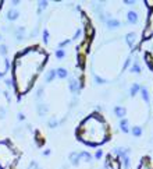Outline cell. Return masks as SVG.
<instances>
[{
  "instance_id": "1",
  "label": "cell",
  "mask_w": 153,
  "mask_h": 169,
  "mask_svg": "<svg viewBox=\"0 0 153 169\" xmlns=\"http://www.w3.org/2000/svg\"><path fill=\"white\" fill-rule=\"evenodd\" d=\"M49 55L39 46L25 48L17 53L13 63V83L20 95H24L32 88L41 74L43 66L48 62Z\"/></svg>"
},
{
  "instance_id": "2",
  "label": "cell",
  "mask_w": 153,
  "mask_h": 169,
  "mask_svg": "<svg viewBox=\"0 0 153 169\" xmlns=\"http://www.w3.org/2000/svg\"><path fill=\"white\" fill-rule=\"evenodd\" d=\"M75 136L81 143L90 147H97L110 140L111 129L103 115L99 112H93L79 123Z\"/></svg>"
},
{
  "instance_id": "3",
  "label": "cell",
  "mask_w": 153,
  "mask_h": 169,
  "mask_svg": "<svg viewBox=\"0 0 153 169\" xmlns=\"http://www.w3.org/2000/svg\"><path fill=\"white\" fill-rule=\"evenodd\" d=\"M18 154L10 143L0 141V169H14Z\"/></svg>"
},
{
  "instance_id": "4",
  "label": "cell",
  "mask_w": 153,
  "mask_h": 169,
  "mask_svg": "<svg viewBox=\"0 0 153 169\" xmlns=\"http://www.w3.org/2000/svg\"><path fill=\"white\" fill-rule=\"evenodd\" d=\"M137 169H153V161L149 155H145L141 158L139 164H138V168Z\"/></svg>"
},
{
  "instance_id": "5",
  "label": "cell",
  "mask_w": 153,
  "mask_h": 169,
  "mask_svg": "<svg viewBox=\"0 0 153 169\" xmlns=\"http://www.w3.org/2000/svg\"><path fill=\"white\" fill-rule=\"evenodd\" d=\"M7 18L10 20V21H14L18 18V11L17 10H10L9 11V14H7Z\"/></svg>"
},
{
  "instance_id": "6",
  "label": "cell",
  "mask_w": 153,
  "mask_h": 169,
  "mask_svg": "<svg viewBox=\"0 0 153 169\" xmlns=\"http://www.w3.org/2000/svg\"><path fill=\"white\" fill-rule=\"evenodd\" d=\"M7 53V48L6 45H0V55H6Z\"/></svg>"
},
{
  "instance_id": "7",
  "label": "cell",
  "mask_w": 153,
  "mask_h": 169,
  "mask_svg": "<svg viewBox=\"0 0 153 169\" xmlns=\"http://www.w3.org/2000/svg\"><path fill=\"white\" fill-rule=\"evenodd\" d=\"M6 85H7V87H13V80L7 78L6 80Z\"/></svg>"
},
{
  "instance_id": "8",
  "label": "cell",
  "mask_w": 153,
  "mask_h": 169,
  "mask_svg": "<svg viewBox=\"0 0 153 169\" xmlns=\"http://www.w3.org/2000/svg\"><path fill=\"white\" fill-rule=\"evenodd\" d=\"M58 76H60V77H64V76H65V70H58Z\"/></svg>"
},
{
  "instance_id": "9",
  "label": "cell",
  "mask_w": 153,
  "mask_h": 169,
  "mask_svg": "<svg viewBox=\"0 0 153 169\" xmlns=\"http://www.w3.org/2000/svg\"><path fill=\"white\" fill-rule=\"evenodd\" d=\"M1 6H3V1H1V0H0V9H1Z\"/></svg>"
},
{
  "instance_id": "10",
  "label": "cell",
  "mask_w": 153,
  "mask_h": 169,
  "mask_svg": "<svg viewBox=\"0 0 153 169\" xmlns=\"http://www.w3.org/2000/svg\"><path fill=\"white\" fill-rule=\"evenodd\" d=\"M0 41H1V35H0Z\"/></svg>"
}]
</instances>
